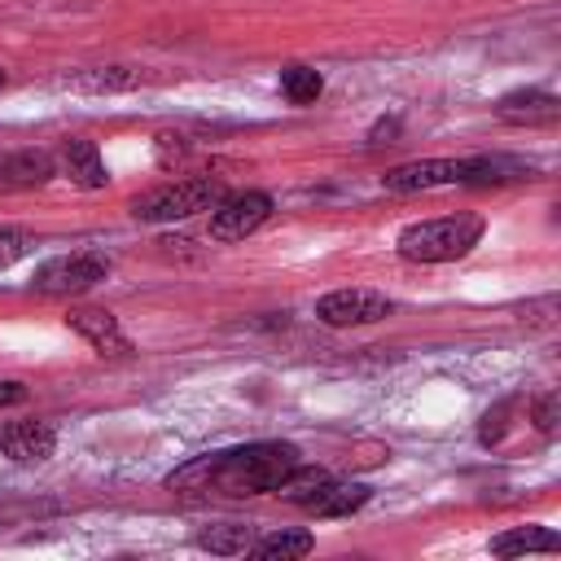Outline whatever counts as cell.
<instances>
[{
    "instance_id": "cell-14",
    "label": "cell",
    "mask_w": 561,
    "mask_h": 561,
    "mask_svg": "<svg viewBox=\"0 0 561 561\" xmlns=\"http://www.w3.org/2000/svg\"><path fill=\"white\" fill-rule=\"evenodd\" d=\"M368 486L364 482H337V478H329L307 504H302V513H311V517H351L355 508H364L368 504Z\"/></svg>"
},
{
    "instance_id": "cell-5",
    "label": "cell",
    "mask_w": 561,
    "mask_h": 561,
    "mask_svg": "<svg viewBox=\"0 0 561 561\" xmlns=\"http://www.w3.org/2000/svg\"><path fill=\"white\" fill-rule=\"evenodd\" d=\"M267 219H272V197H267L263 188L228 193V197L210 210V237H215V241H245V237H254Z\"/></svg>"
},
{
    "instance_id": "cell-18",
    "label": "cell",
    "mask_w": 561,
    "mask_h": 561,
    "mask_svg": "<svg viewBox=\"0 0 561 561\" xmlns=\"http://www.w3.org/2000/svg\"><path fill=\"white\" fill-rule=\"evenodd\" d=\"M316 548V539H311V530H276V535H263V539H254V557H263V561H298V557H307Z\"/></svg>"
},
{
    "instance_id": "cell-9",
    "label": "cell",
    "mask_w": 561,
    "mask_h": 561,
    "mask_svg": "<svg viewBox=\"0 0 561 561\" xmlns=\"http://www.w3.org/2000/svg\"><path fill=\"white\" fill-rule=\"evenodd\" d=\"M57 175V153L48 149H9L0 153V193L44 188Z\"/></svg>"
},
{
    "instance_id": "cell-7",
    "label": "cell",
    "mask_w": 561,
    "mask_h": 561,
    "mask_svg": "<svg viewBox=\"0 0 561 561\" xmlns=\"http://www.w3.org/2000/svg\"><path fill=\"white\" fill-rule=\"evenodd\" d=\"M57 175H66L75 188H88V193L110 184L105 158H101L96 140H88V136H70V140L57 145Z\"/></svg>"
},
{
    "instance_id": "cell-22",
    "label": "cell",
    "mask_w": 561,
    "mask_h": 561,
    "mask_svg": "<svg viewBox=\"0 0 561 561\" xmlns=\"http://www.w3.org/2000/svg\"><path fill=\"white\" fill-rule=\"evenodd\" d=\"M26 399V386L22 381H0V408H13Z\"/></svg>"
},
{
    "instance_id": "cell-15",
    "label": "cell",
    "mask_w": 561,
    "mask_h": 561,
    "mask_svg": "<svg viewBox=\"0 0 561 561\" xmlns=\"http://www.w3.org/2000/svg\"><path fill=\"white\" fill-rule=\"evenodd\" d=\"M495 557H522V552H561V535L548 526H513L486 543Z\"/></svg>"
},
{
    "instance_id": "cell-19",
    "label": "cell",
    "mask_w": 561,
    "mask_h": 561,
    "mask_svg": "<svg viewBox=\"0 0 561 561\" xmlns=\"http://www.w3.org/2000/svg\"><path fill=\"white\" fill-rule=\"evenodd\" d=\"M280 92H285L289 105H311V101L324 92V79H320V70H311V66H285V70H280Z\"/></svg>"
},
{
    "instance_id": "cell-10",
    "label": "cell",
    "mask_w": 561,
    "mask_h": 561,
    "mask_svg": "<svg viewBox=\"0 0 561 561\" xmlns=\"http://www.w3.org/2000/svg\"><path fill=\"white\" fill-rule=\"evenodd\" d=\"M517 180H535V162H522L508 153L460 158V171H456V184H469V188H500V184H517Z\"/></svg>"
},
{
    "instance_id": "cell-13",
    "label": "cell",
    "mask_w": 561,
    "mask_h": 561,
    "mask_svg": "<svg viewBox=\"0 0 561 561\" xmlns=\"http://www.w3.org/2000/svg\"><path fill=\"white\" fill-rule=\"evenodd\" d=\"M495 114H500L504 123H513V127H548V123H557L561 101H557L552 92H543V88H522V92L500 96Z\"/></svg>"
},
{
    "instance_id": "cell-17",
    "label": "cell",
    "mask_w": 561,
    "mask_h": 561,
    "mask_svg": "<svg viewBox=\"0 0 561 561\" xmlns=\"http://www.w3.org/2000/svg\"><path fill=\"white\" fill-rule=\"evenodd\" d=\"M70 88L79 92H127L140 83V70H127V66H92V70H79L66 79Z\"/></svg>"
},
{
    "instance_id": "cell-20",
    "label": "cell",
    "mask_w": 561,
    "mask_h": 561,
    "mask_svg": "<svg viewBox=\"0 0 561 561\" xmlns=\"http://www.w3.org/2000/svg\"><path fill=\"white\" fill-rule=\"evenodd\" d=\"M31 250H35V237H31V232H22V228H13V224H0V267L26 259Z\"/></svg>"
},
{
    "instance_id": "cell-6",
    "label": "cell",
    "mask_w": 561,
    "mask_h": 561,
    "mask_svg": "<svg viewBox=\"0 0 561 561\" xmlns=\"http://www.w3.org/2000/svg\"><path fill=\"white\" fill-rule=\"evenodd\" d=\"M390 316V298L377 289H333L316 298V320L329 329H351V324H377Z\"/></svg>"
},
{
    "instance_id": "cell-11",
    "label": "cell",
    "mask_w": 561,
    "mask_h": 561,
    "mask_svg": "<svg viewBox=\"0 0 561 561\" xmlns=\"http://www.w3.org/2000/svg\"><path fill=\"white\" fill-rule=\"evenodd\" d=\"M57 451V430L48 421H9L0 425V456L18 465H39Z\"/></svg>"
},
{
    "instance_id": "cell-2",
    "label": "cell",
    "mask_w": 561,
    "mask_h": 561,
    "mask_svg": "<svg viewBox=\"0 0 561 561\" xmlns=\"http://www.w3.org/2000/svg\"><path fill=\"white\" fill-rule=\"evenodd\" d=\"M486 232V219L473 215V210H456V215H438V219H421V224H408L399 232V254L408 263H451V259H465Z\"/></svg>"
},
{
    "instance_id": "cell-8",
    "label": "cell",
    "mask_w": 561,
    "mask_h": 561,
    "mask_svg": "<svg viewBox=\"0 0 561 561\" xmlns=\"http://www.w3.org/2000/svg\"><path fill=\"white\" fill-rule=\"evenodd\" d=\"M456 171H460V158H416V162L390 167L381 175V188L386 193H430V188L456 184Z\"/></svg>"
},
{
    "instance_id": "cell-4",
    "label": "cell",
    "mask_w": 561,
    "mask_h": 561,
    "mask_svg": "<svg viewBox=\"0 0 561 561\" xmlns=\"http://www.w3.org/2000/svg\"><path fill=\"white\" fill-rule=\"evenodd\" d=\"M105 276H110V259L96 250H79V254H57V259L39 263L31 285L39 294H83V289L101 285Z\"/></svg>"
},
{
    "instance_id": "cell-1",
    "label": "cell",
    "mask_w": 561,
    "mask_h": 561,
    "mask_svg": "<svg viewBox=\"0 0 561 561\" xmlns=\"http://www.w3.org/2000/svg\"><path fill=\"white\" fill-rule=\"evenodd\" d=\"M294 443H245L228 451H206L175 473H167V486L180 495H267L280 486V478L298 465Z\"/></svg>"
},
{
    "instance_id": "cell-3",
    "label": "cell",
    "mask_w": 561,
    "mask_h": 561,
    "mask_svg": "<svg viewBox=\"0 0 561 561\" xmlns=\"http://www.w3.org/2000/svg\"><path fill=\"white\" fill-rule=\"evenodd\" d=\"M224 197H228V188L219 180H210V175H202V180H175V184H158V188L140 193L131 202V215L140 224H175V219L215 210Z\"/></svg>"
},
{
    "instance_id": "cell-12",
    "label": "cell",
    "mask_w": 561,
    "mask_h": 561,
    "mask_svg": "<svg viewBox=\"0 0 561 561\" xmlns=\"http://www.w3.org/2000/svg\"><path fill=\"white\" fill-rule=\"evenodd\" d=\"M66 329H75L92 351H101V355H127L131 351V342H127V333L118 329V320L105 311V307H70L66 311Z\"/></svg>"
},
{
    "instance_id": "cell-21",
    "label": "cell",
    "mask_w": 561,
    "mask_h": 561,
    "mask_svg": "<svg viewBox=\"0 0 561 561\" xmlns=\"http://www.w3.org/2000/svg\"><path fill=\"white\" fill-rule=\"evenodd\" d=\"M530 416H535V430H539V434H552V430H557V394H539Z\"/></svg>"
},
{
    "instance_id": "cell-24",
    "label": "cell",
    "mask_w": 561,
    "mask_h": 561,
    "mask_svg": "<svg viewBox=\"0 0 561 561\" xmlns=\"http://www.w3.org/2000/svg\"><path fill=\"white\" fill-rule=\"evenodd\" d=\"M0 88H4V70H0Z\"/></svg>"
},
{
    "instance_id": "cell-16",
    "label": "cell",
    "mask_w": 561,
    "mask_h": 561,
    "mask_svg": "<svg viewBox=\"0 0 561 561\" xmlns=\"http://www.w3.org/2000/svg\"><path fill=\"white\" fill-rule=\"evenodd\" d=\"M197 548L215 552V557H245L254 548V526H241V522H219L210 530L197 535Z\"/></svg>"
},
{
    "instance_id": "cell-23",
    "label": "cell",
    "mask_w": 561,
    "mask_h": 561,
    "mask_svg": "<svg viewBox=\"0 0 561 561\" xmlns=\"http://www.w3.org/2000/svg\"><path fill=\"white\" fill-rule=\"evenodd\" d=\"M390 136H399V118H381L368 140H373V145H390Z\"/></svg>"
}]
</instances>
